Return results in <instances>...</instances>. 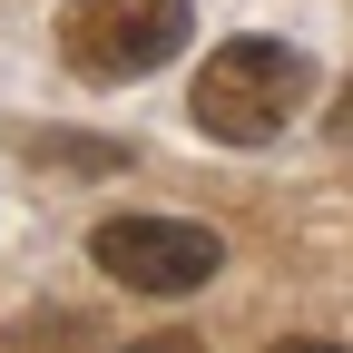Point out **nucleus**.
Instances as JSON below:
<instances>
[{
    "mask_svg": "<svg viewBox=\"0 0 353 353\" xmlns=\"http://www.w3.org/2000/svg\"><path fill=\"white\" fill-rule=\"evenodd\" d=\"M314 99V59L294 50V39H226V50L196 59V88H187V118L206 128V138L226 148H265L285 138V118Z\"/></svg>",
    "mask_w": 353,
    "mask_h": 353,
    "instance_id": "f257e3e1",
    "label": "nucleus"
},
{
    "mask_svg": "<svg viewBox=\"0 0 353 353\" xmlns=\"http://www.w3.org/2000/svg\"><path fill=\"white\" fill-rule=\"evenodd\" d=\"M187 30H196L187 0H69L59 59L88 88H128V79H157L176 50H187Z\"/></svg>",
    "mask_w": 353,
    "mask_h": 353,
    "instance_id": "f03ea898",
    "label": "nucleus"
},
{
    "mask_svg": "<svg viewBox=\"0 0 353 353\" xmlns=\"http://www.w3.org/2000/svg\"><path fill=\"white\" fill-rule=\"evenodd\" d=\"M88 265H99L108 285H128V294H196L216 265H226V245H216V226H196V216H108V226L88 236Z\"/></svg>",
    "mask_w": 353,
    "mask_h": 353,
    "instance_id": "7ed1b4c3",
    "label": "nucleus"
},
{
    "mask_svg": "<svg viewBox=\"0 0 353 353\" xmlns=\"http://www.w3.org/2000/svg\"><path fill=\"white\" fill-rule=\"evenodd\" d=\"M118 353H206L196 334H148V343H118Z\"/></svg>",
    "mask_w": 353,
    "mask_h": 353,
    "instance_id": "20e7f679",
    "label": "nucleus"
},
{
    "mask_svg": "<svg viewBox=\"0 0 353 353\" xmlns=\"http://www.w3.org/2000/svg\"><path fill=\"white\" fill-rule=\"evenodd\" d=\"M265 353H353V343H324V334H285V343H265Z\"/></svg>",
    "mask_w": 353,
    "mask_h": 353,
    "instance_id": "39448f33",
    "label": "nucleus"
}]
</instances>
